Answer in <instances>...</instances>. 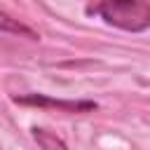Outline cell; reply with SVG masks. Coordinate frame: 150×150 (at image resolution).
<instances>
[{
	"mask_svg": "<svg viewBox=\"0 0 150 150\" xmlns=\"http://www.w3.org/2000/svg\"><path fill=\"white\" fill-rule=\"evenodd\" d=\"M14 103L19 105H35V108H56L63 112H91L98 105L94 101H66V98H52L45 94H23V96H14Z\"/></svg>",
	"mask_w": 150,
	"mask_h": 150,
	"instance_id": "2",
	"label": "cell"
},
{
	"mask_svg": "<svg viewBox=\"0 0 150 150\" xmlns=\"http://www.w3.org/2000/svg\"><path fill=\"white\" fill-rule=\"evenodd\" d=\"M0 30H2V33H12V35H21V38H28V40H38V38H40L30 26L21 23L19 19L9 16V14L2 12V9H0Z\"/></svg>",
	"mask_w": 150,
	"mask_h": 150,
	"instance_id": "3",
	"label": "cell"
},
{
	"mask_svg": "<svg viewBox=\"0 0 150 150\" xmlns=\"http://www.w3.org/2000/svg\"><path fill=\"white\" fill-rule=\"evenodd\" d=\"M30 134H33L35 143H38L42 150H68V145H66L56 134H52V131H47V129H42V127H33Z\"/></svg>",
	"mask_w": 150,
	"mask_h": 150,
	"instance_id": "4",
	"label": "cell"
},
{
	"mask_svg": "<svg viewBox=\"0 0 150 150\" xmlns=\"http://www.w3.org/2000/svg\"><path fill=\"white\" fill-rule=\"evenodd\" d=\"M87 12L129 33L150 28V0H96Z\"/></svg>",
	"mask_w": 150,
	"mask_h": 150,
	"instance_id": "1",
	"label": "cell"
}]
</instances>
